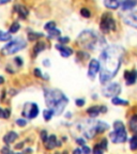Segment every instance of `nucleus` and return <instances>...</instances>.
Returning a JSON list of instances; mask_svg holds the SVG:
<instances>
[{
  "mask_svg": "<svg viewBox=\"0 0 137 154\" xmlns=\"http://www.w3.org/2000/svg\"><path fill=\"white\" fill-rule=\"evenodd\" d=\"M124 49L121 46L110 45L107 46L100 56V81L101 84H106L113 79L118 73Z\"/></svg>",
  "mask_w": 137,
  "mask_h": 154,
  "instance_id": "nucleus-1",
  "label": "nucleus"
},
{
  "mask_svg": "<svg viewBox=\"0 0 137 154\" xmlns=\"http://www.w3.org/2000/svg\"><path fill=\"white\" fill-rule=\"evenodd\" d=\"M44 98L46 105L54 115L59 116L62 113L69 103V98L58 89H44Z\"/></svg>",
  "mask_w": 137,
  "mask_h": 154,
  "instance_id": "nucleus-2",
  "label": "nucleus"
},
{
  "mask_svg": "<svg viewBox=\"0 0 137 154\" xmlns=\"http://www.w3.org/2000/svg\"><path fill=\"white\" fill-rule=\"evenodd\" d=\"M77 43L88 50H98L102 48L105 44V40L102 35L93 30H85L78 35Z\"/></svg>",
  "mask_w": 137,
  "mask_h": 154,
  "instance_id": "nucleus-3",
  "label": "nucleus"
},
{
  "mask_svg": "<svg viewBox=\"0 0 137 154\" xmlns=\"http://www.w3.org/2000/svg\"><path fill=\"white\" fill-rule=\"evenodd\" d=\"M114 129L115 130L109 134V138L114 144H122L124 141H127V135L125 126L121 121H116L114 123Z\"/></svg>",
  "mask_w": 137,
  "mask_h": 154,
  "instance_id": "nucleus-4",
  "label": "nucleus"
},
{
  "mask_svg": "<svg viewBox=\"0 0 137 154\" xmlns=\"http://www.w3.org/2000/svg\"><path fill=\"white\" fill-rule=\"evenodd\" d=\"M26 45H27V43L25 42L23 38H14L13 41H11L10 43H8L7 45L4 46L1 50H2L3 55H12V54L17 53L18 50L25 48Z\"/></svg>",
  "mask_w": 137,
  "mask_h": 154,
  "instance_id": "nucleus-5",
  "label": "nucleus"
},
{
  "mask_svg": "<svg viewBox=\"0 0 137 154\" xmlns=\"http://www.w3.org/2000/svg\"><path fill=\"white\" fill-rule=\"evenodd\" d=\"M100 26H101V30H102L104 33H108L109 31L116 29L115 19H114L113 16L109 14V13H104V14L102 15Z\"/></svg>",
  "mask_w": 137,
  "mask_h": 154,
  "instance_id": "nucleus-6",
  "label": "nucleus"
},
{
  "mask_svg": "<svg viewBox=\"0 0 137 154\" xmlns=\"http://www.w3.org/2000/svg\"><path fill=\"white\" fill-rule=\"evenodd\" d=\"M103 95L106 98H117V95L121 92V87L117 82H112L103 88Z\"/></svg>",
  "mask_w": 137,
  "mask_h": 154,
  "instance_id": "nucleus-7",
  "label": "nucleus"
},
{
  "mask_svg": "<svg viewBox=\"0 0 137 154\" xmlns=\"http://www.w3.org/2000/svg\"><path fill=\"white\" fill-rule=\"evenodd\" d=\"M39 115V106L35 103H27L24 106L23 116H25L28 119H34Z\"/></svg>",
  "mask_w": 137,
  "mask_h": 154,
  "instance_id": "nucleus-8",
  "label": "nucleus"
},
{
  "mask_svg": "<svg viewBox=\"0 0 137 154\" xmlns=\"http://www.w3.org/2000/svg\"><path fill=\"white\" fill-rule=\"evenodd\" d=\"M100 71V63L98 60L92 59L89 63V69H88V77L93 79L95 77V75L98 74V72Z\"/></svg>",
  "mask_w": 137,
  "mask_h": 154,
  "instance_id": "nucleus-9",
  "label": "nucleus"
},
{
  "mask_svg": "<svg viewBox=\"0 0 137 154\" xmlns=\"http://www.w3.org/2000/svg\"><path fill=\"white\" fill-rule=\"evenodd\" d=\"M124 23L129 25V26H131V27L137 29V11L132 12L129 15H127L124 17Z\"/></svg>",
  "mask_w": 137,
  "mask_h": 154,
  "instance_id": "nucleus-10",
  "label": "nucleus"
},
{
  "mask_svg": "<svg viewBox=\"0 0 137 154\" xmlns=\"http://www.w3.org/2000/svg\"><path fill=\"white\" fill-rule=\"evenodd\" d=\"M124 78H125V82H127V86L135 84V81L137 80V71H127L124 73Z\"/></svg>",
  "mask_w": 137,
  "mask_h": 154,
  "instance_id": "nucleus-11",
  "label": "nucleus"
},
{
  "mask_svg": "<svg viewBox=\"0 0 137 154\" xmlns=\"http://www.w3.org/2000/svg\"><path fill=\"white\" fill-rule=\"evenodd\" d=\"M60 142L57 140V137L55 135H52V136H48L47 140H46L45 142V147L46 149H48V150H52L54 149L55 147H60Z\"/></svg>",
  "mask_w": 137,
  "mask_h": 154,
  "instance_id": "nucleus-12",
  "label": "nucleus"
},
{
  "mask_svg": "<svg viewBox=\"0 0 137 154\" xmlns=\"http://www.w3.org/2000/svg\"><path fill=\"white\" fill-rule=\"evenodd\" d=\"M56 48L60 52V55L62 57H70L73 54V49L67 47V46H63L61 44H57Z\"/></svg>",
  "mask_w": 137,
  "mask_h": 154,
  "instance_id": "nucleus-13",
  "label": "nucleus"
},
{
  "mask_svg": "<svg viewBox=\"0 0 137 154\" xmlns=\"http://www.w3.org/2000/svg\"><path fill=\"white\" fill-rule=\"evenodd\" d=\"M14 12H17L19 17L25 19V18L28 16L29 11L28 9L25 7V6H15L14 7Z\"/></svg>",
  "mask_w": 137,
  "mask_h": 154,
  "instance_id": "nucleus-14",
  "label": "nucleus"
},
{
  "mask_svg": "<svg viewBox=\"0 0 137 154\" xmlns=\"http://www.w3.org/2000/svg\"><path fill=\"white\" fill-rule=\"evenodd\" d=\"M18 138V135L15 132H9V133L3 137V141L7 144H13L15 140Z\"/></svg>",
  "mask_w": 137,
  "mask_h": 154,
  "instance_id": "nucleus-15",
  "label": "nucleus"
},
{
  "mask_svg": "<svg viewBox=\"0 0 137 154\" xmlns=\"http://www.w3.org/2000/svg\"><path fill=\"white\" fill-rule=\"evenodd\" d=\"M87 112H88V115L91 117V118H95V117H98L100 115V112H101V107H98V106H92L90 108L87 109Z\"/></svg>",
  "mask_w": 137,
  "mask_h": 154,
  "instance_id": "nucleus-16",
  "label": "nucleus"
},
{
  "mask_svg": "<svg viewBox=\"0 0 137 154\" xmlns=\"http://www.w3.org/2000/svg\"><path fill=\"white\" fill-rule=\"evenodd\" d=\"M104 6H105L107 9H118V8L121 6V2L120 1H112V0H105L104 1Z\"/></svg>",
  "mask_w": 137,
  "mask_h": 154,
  "instance_id": "nucleus-17",
  "label": "nucleus"
},
{
  "mask_svg": "<svg viewBox=\"0 0 137 154\" xmlns=\"http://www.w3.org/2000/svg\"><path fill=\"white\" fill-rule=\"evenodd\" d=\"M45 44L43 42H38L36 44H35V46L33 47V56H38L41 52H43L44 49H45Z\"/></svg>",
  "mask_w": 137,
  "mask_h": 154,
  "instance_id": "nucleus-18",
  "label": "nucleus"
},
{
  "mask_svg": "<svg viewBox=\"0 0 137 154\" xmlns=\"http://www.w3.org/2000/svg\"><path fill=\"white\" fill-rule=\"evenodd\" d=\"M135 6H137V1L129 0V1H123V2H121L122 10H131V9H133Z\"/></svg>",
  "mask_w": 137,
  "mask_h": 154,
  "instance_id": "nucleus-19",
  "label": "nucleus"
},
{
  "mask_svg": "<svg viewBox=\"0 0 137 154\" xmlns=\"http://www.w3.org/2000/svg\"><path fill=\"white\" fill-rule=\"evenodd\" d=\"M108 127H109V125L107 123L102 122V121H98V122H96V127H95V130H96V133H102V132L107 130Z\"/></svg>",
  "mask_w": 137,
  "mask_h": 154,
  "instance_id": "nucleus-20",
  "label": "nucleus"
},
{
  "mask_svg": "<svg viewBox=\"0 0 137 154\" xmlns=\"http://www.w3.org/2000/svg\"><path fill=\"white\" fill-rule=\"evenodd\" d=\"M130 129L135 133H137V115H134L130 120Z\"/></svg>",
  "mask_w": 137,
  "mask_h": 154,
  "instance_id": "nucleus-21",
  "label": "nucleus"
},
{
  "mask_svg": "<svg viewBox=\"0 0 137 154\" xmlns=\"http://www.w3.org/2000/svg\"><path fill=\"white\" fill-rule=\"evenodd\" d=\"M112 103H113L114 105H123V106H125L129 104V102L127 101L121 100V98H112Z\"/></svg>",
  "mask_w": 137,
  "mask_h": 154,
  "instance_id": "nucleus-22",
  "label": "nucleus"
},
{
  "mask_svg": "<svg viewBox=\"0 0 137 154\" xmlns=\"http://www.w3.org/2000/svg\"><path fill=\"white\" fill-rule=\"evenodd\" d=\"M60 34H61V31L58 30L57 28L53 29L48 31V38H60Z\"/></svg>",
  "mask_w": 137,
  "mask_h": 154,
  "instance_id": "nucleus-23",
  "label": "nucleus"
},
{
  "mask_svg": "<svg viewBox=\"0 0 137 154\" xmlns=\"http://www.w3.org/2000/svg\"><path fill=\"white\" fill-rule=\"evenodd\" d=\"M11 34L9 32H1L0 33V42H7L11 40Z\"/></svg>",
  "mask_w": 137,
  "mask_h": 154,
  "instance_id": "nucleus-24",
  "label": "nucleus"
},
{
  "mask_svg": "<svg viewBox=\"0 0 137 154\" xmlns=\"http://www.w3.org/2000/svg\"><path fill=\"white\" fill-rule=\"evenodd\" d=\"M130 146L132 150H137V133L130 140Z\"/></svg>",
  "mask_w": 137,
  "mask_h": 154,
  "instance_id": "nucleus-25",
  "label": "nucleus"
},
{
  "mask_svg": "<svg viewBox=\"0 0 137 154\" xmlns=\"http://www.w3.org/2000/svg\"><path fill=\"white\" fill-rule=\"evenodd\" d=\"M43 34L42 33H34V32H30L28 33V40L29 41H35L36 38H42Z\"/></svg>",
  "mask_w": 137,
  "mask_h": 154,
  "instance_id": "nucleus-26",
  "label": "nucleus"
},
{
  "mask_svg": "<svg viewBox=\"0 0 137 154\" xmlns=\"http://www.w3.org/2000/svg\"><path fill=\"white\" fill-rule=\"evenodd\" d=\"M19 28H21L19 24H18L17 21H14L10 27V33H16V32L19 30Z\"/></svg>",
  "mask_w": 137,
  "mask_h": 154,
  "instance_id": "nucleus-27",
  "label": "nucleus"
},
{
  "mask_svg": "<svg viewBox=\"0 0 137 154\" xmlns=\"http://www.w3.org/2000/svg\"><path fill=\"white\" fill-rule=\"evenodd\" d=\"M53 116H54L53 111L49 110V109H45V110L43 111V117H44V119H45L46 121H49V120L52 119Z\"/></svg>",
  "mask_w": 137,
  "mask_h": 154,
  "instance_id": "nucleus-28",
  "label": "nucleus"
},
{
  "mask_svg": "<svg viewBox=\"0 0 137 154\" xmlns=\"http://www.w3.org/2000/svg\"><path fill=\"white\" fill-rule=\"evenodd\" d=\"M44 28H45V30H47V31H50V30H53V29L56 28V23H55V21H48L47 24H45Z\"/></svg>",
  "mask_w": 137,
  "mask_h": 154,
  "instance_id": "nucleus-29",
  "label": "nucleus"
},
{
  "mask_svg": "<svg viewBox=\"0 0 137 154\" xmlns=\"http://www.w3.org/2000/svg\"><path fill=\"white\" fill-rule=\"evenodd\" d=\"M10 115H11V110L9 108H6V109H2V112H1V116H0V117H2L4 119H9V118H10Z\"/></svg>",
  "mask_w": 137,
  "mask_h": 154,
  "instance_id": "nucleus-30",
  "label": "nucleus"
},
{
  "mask_svg": "<svg viewBox=\"0 0 137 154\" xmlns=\"http://www.w3.org/2000/svg\"><path fill=\"white\" fill-rule=\"evenodd\" d=\"M103 152H104V150L100 147V144H95L93 148V154H103Z\"/></svg>",
  "mask_w": 137,
  "mask_h": 154,
  "instance_id": "nucleus-31",
  "label": "nucleus"
},
{
  "mask_svg": "<svg viewBox=\"0 0 137 154\" xmlns=\"http://www.w3.org/2000/svg\"><path fill=\"white\" fill-rule=\"evenodd\" d=\"M81 14L84 16V17H90V15H91V13H90V11L88 10V9H86V8H83L81 10Z\"/></svg>",
  "mask_w": 137,
  "mask_h": 154,
  "instance_id": "nucleus-32",
  "label": "nucleus"
},
{
  "mask_svg": "<svg viewBox=\"0 0 137 154\" xmlns=\"http://www.w3.org/2000/svg\"><path fill=\"white\" fill-rule=\"evenodd\" d=\"M16 124H17L18 126H21V127H24V126H26V124H27V121L25 119H17L16 120Z\"/></svg>",
  "mask_w": 137,
  "mask_h": 154,
  "instance_id": "nucleus-33",
  "label": "nucleus"
},
{
  "mask_svg": "<svg viewBox=\"0 0 137 154\" xmlns=\"http://www.w3.org/2000/svg\"><path fill=\"white\" fill-rule=\"evenodd\" d=\"M47 138H48V136H47V132H46V131H42V132H41V139H42L43 142H46Z\"/></svg>",
  "mask_w": 137,
  "mask_h": 154,
  "instance_id": "nucleus-34",
  "label": "nucleus"
},
{
  "mask_svg": "<svg viewBox=\"0 0 137 154\" xmlns=\"http://www.w3.org/2000/svg\"><path fill=\"white\" fill-rule=\"evenodd\" d=\"M14 62L17 64V67H21L23 65V59H21V57H16V58H14Z\"/></svg>",
  "mask_w": 137,
  "mask_h": 154,
  "instance_id": "nucleus-35",
  "label": "nucleus"
},
{
  "mask_svg": "<svg viewBox=\"0 0 137 154\" xmlns=\"http://www.w3.org/2000/svg\"><path fill=\"white\" fill-rule=\"evenodd\" d=\"M33 73H34L35 77H39V78H42V77H43L42 72H41V70H40V69H38V67H36V69H34V72H33Z\"/></svg>",
  "mask_w": 137,
  "mask_h": 154,
  "instance_id": "nucleus-36",
  "label": "nucleus"
},
{
  "mask_svg": "<svg viewBox=\"0 0 137 154\" xmlns=\"http://www.w3.org/2000/svg\"><path fill=\"white\" fill-rule=\"evenodd\" d=\"M81 152L84 154H90L91 150H90V148L87 147V146H83V149H81Z\"/></svg>",
  "mask_w": 137,
  "mask_h": 154,
  "instance_id": "nucleus-37",
  "label": "nucleus"
},
{
  "mask_svg": "<svg viewBox=\"0 0 137 154\" xmlns=\"http://www.w3.org/2000/svg\"><path fill=\"white\" fill-rule=\"evenodd\" d=\"M69 41H70V38H67V36H65V38H61V36H60V38H59V43L61 44V45H62V44H65V43H67Z\"/></svg>",
  "mask_w": 137,
  "mask_h": 154,
  "instance_id": "nucleus-38",
  "label": "nucleus"
},
{
  "mask_svg": "<svg viewBox=\"0 0 137 154\" xmlns=\"http://www.w3.org/2000/svg\"><path fill=\"white\" fill-rule=\"evenodd\" d=\"M100 144V147L102 148L103 150H105L106 148H107V140L106 139H103L102 140V142H101V144Z\"/></svg>",
  "mask_w": 137,
  "mask_h": 154,
  "instance_id": "nucleus-39",
  "label": "nucleus"
},
{
  "mask_svg": "<svg viewBox=\"0 0 137 154\" xmlns=\"http://www.w3.org/2000/svg\"><path fill=\"white\" fill-rule=\"evenodd\" d=\"M76 142H77L78 144H81V146H86V141H85L83 138H77V139H76Z\"/></svg>",
  "mask_w": 137,
  "mask_h": 154,
  "instance_id": "nucleus-40",
  "label": "nucleus"
},
{
  "mask_svg": "<svg viewBox=\"0 0 137 154\" xmlns=\"http://www.w3.org/2000/svg\"><path fill=\"white\" fill-rule=\"evenodd\" d=\"M84 104H85L84 100H81V98H79V100H76V105H77V106L81 107V106H84Z\"/></svg>",
  "mask_w": 137,
  "mask_h": 154,
  "instance_id": "nucleus-41",
  "label": "nucleus"
},
{
  "mask_svg": "<svg viewBox=\"0 0 137 154\" xmlns=\"http://www.w3.org/2000/svg\"><path fill=\"white\" fill-rule=\"evenodd\" d=\"M23 146H24V144H23V142H19V144H17L15 146V148H16V149H21Z\"/></svg>",
  "mask_w": 137,
  "mask_h": 154,
  "instance_id": "nucleus-42",
  "label": "nucleus"
},
{
  "mask_svg": "<svg viewBox=\"0 0 137 154\" xmlns=\"http://www.w3.org/2000/svg\"><path fill=\"white\" fill-rule=\"evenodd\" d=\"M73 154H81V149H75Z\"/></svg>",
  "mask_w": 137,
  "mask_h": 154,
  "instance_id": "nucleus-43",
  "label": "nucleus"
},
{
  "mask_svg": "<svg viewBox=\"0 0 137 154\" xmlns=\"http://www.w3.org/2000/svg\"><path fill=\"white\" fill-rule=\"evenodd\" d=\"M43 64L45 65V67H49V61L47 59L46 60H44V62H43Z\"/></svg>",
  "mask_w": 137,
  "mask_h": 154,
  "instance_id": "nucleus-44",
  "label": "nucleus"
},
{
  "mask_svg": "<svg viewBox=\"0 0 137 154\" xmlns=\"http://www.w3.org/2000/svg\"><path fill=\"white\" fill-rule=\"evenodd\" d=\"M9 2V0H1L0 1V4H6V3H8Z\"/></svg>",
  "mask_w": 137,
  "mask_h": 154,
  "instance_id": "nucleus-45",
  "label": "nucleus"
},
{
  "mask_svg": "<svg viewBox=\"0 0 137 154\" xmlns=\"http://www.w3.org/2000/svg\"><path fill=\"white\" fill-rule=\"evenodd\" d=\"M4 82V78L2 76H0V85H2Z\"/></svg>",
  "mask_w": 137,
  "mask_h": 154,
  "instance_id": "nucleus-46",
  "label": "nucleus"
},
{
  "mask_svg": "<svg viewBox=\"0 0 137 154\" xmlns=\"http://www.w3.org/2000/svg\"><path fill=\"white\" fill-rule=\"evenodd\" d=\"M4 96H6V90H3V91H2V96H1V100H3Z\"/></svg>",
  "mask_w": 137,
  "mask_h": 154,
  "instance_id": "nucleus-47",
  "label": "nucleus"
},
{
  "mask_svg": "<svg viewBox=\"0 0 137 154\" xmlns=\"http://www.w3.org/2000/svg\"><path fill=\"white\" fill-rule=\"evenodd\" d=\"M10 93H11V95H15L14 93H16V91H15V90H11Z\"/></svg>",
  "mask_w": 137,
  "mask_h": 154,
  "instance_id": "nucleus-48",
  "label": "nucleus"
},
{
  "mask_svg": "<svg viewBox=\"0 0 137 154\" xmlns=\"http://www.w3.org/2000/svg\"><path fill=\"white\" fill-rule=\"evenodd\" d=\"M10 154H14V153H13V152H11V153Z\"/></svg>",
  "mask_w": 137,
  "mask_h": 154,
  "instance_id": "nucleus-49",
  "label": "nucleus"
},
{
  "mask_svg": "<svg viewBox=\"0 0 137 154\" xmlns=\"http://www.w3.org/2000/svg\"><path fill=\"white\" fill-rule=\"evenodd\" d=\"M1 32H2V31H1V30H0V33H1Z\"/></svg>",
  "mask_w": 137,
  "mask_h": 154,
  "instance_id": "nucleus-50",
  "label": "nucleus"
}]
</instances>
